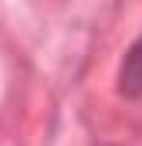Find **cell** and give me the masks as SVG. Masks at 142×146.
I'll return each mask as SVG.
<instances>
[{"mask_svg":"<svg viewBox=\"0 0 142 146\" xmlns=\"http://www.w3.org/2000/svg\"><path fill=\"white\" fill-rule=\"evenodd\" d=\"M115 88H118L122 99H129V102H142V34L125 48V54H122V61H118Z\"/></svg>","mask_w":142,"mask_h":146,"instance_id":"6da1fadb","label":"cell"}]
</instances>
